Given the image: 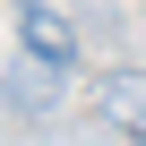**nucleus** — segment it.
Segmentation results:
<instances>
[{
	"mask_svg": "<svg viewBox=\"0 0 146 146\" xmlns=\"http://www.w3.org/2000/svg\"><path fill=\"white\" fill-rule=\"evenodd\" d=\"M17 52L69 78V69H78V26H69L60 9H43V0H17Z\"/></svg>",
	"mask_w": 146,
	"mask_h": 146,
	"instance_id": "nucleus-1",
	"label": "nucleus"
},
{
	"mask_svg": "<svg viewBox=\"0 0 146 146\" xmlns=\"http://www.w3.org/2000/svg\"><path fill=\"white\" fill-rule=\"evenodd\" d=\"M103 120H120L146 146V69H112V78H103Z\"/></svg>",
	"mask_w": 146,
	"mask_h": 146,
	"instance_id": "nucleus-2",
	"label": "nucleus"
},
{
	"mask_svg": "<svg viewBox=\"0 0 146 146\" xmlns=\"http://www.w3.org/2000/svg\"><path fill=\"white\" fill-rule=\"evenodd\" d=\"M52 78H60V69H43V60H17V78H9V103H17V112L52 103Z\"/></svg>",
	"mask_w": 146,
	"mask_h": 146,
	"instance_id": "nucleus-3",
	"label": "nucleus"
}]
</instances>
